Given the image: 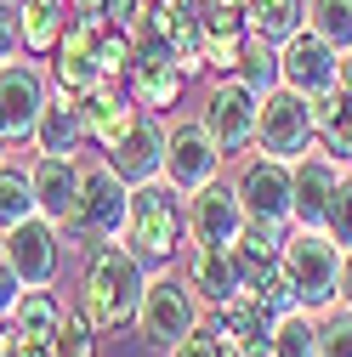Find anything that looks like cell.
<instances>
[{
	"instance_id": "1",
	"label": "cell",
	"mask_w": 352,
	"mask_h": 357,
	"mask_svg": "<svg viewBox=\"0 0 352 357\" xmlns=\"http://www.w3.org/2000/svg\"><path fill=\"white\" fill-rule=\"evenodd\" d=\"M142 289H148V261L125 238H108V244H97L91 255L80 261V301H74V312L103 340H114L125 329H137Z\"/></svg>"
},
{
	"instance_id": "2",
	"label": "cell",
	"mask_w": 352,
	"mask_h": 357,
	"mask_svg": "<svg viewBox=\"0 0 352 357\" xmlns=\"http://www.w3.org/2000/svg\"><path fill=\"white\" fill-rule=\"evenodd\" d=\"M125 244L137 250L148 266H176L188 250V193L159 182L131 188V215H125Z\"/></svg>"
},
{
	"instance_id": "3",
	"label": "cell",
	"mask_w": 352,
	"mask_h": 357,
	"mask_svg": "<svg viewBox=\"0 0 352 357\" xmlns=\"http://www.w3.org/2000/svg\"><path fill=\"white\" fill-rule=\"evenodd\" d=\"M125 215H131V182L97 153L80 165V204H74V221L63 227L68 250L85 261L97 244L108 238H125Z\"/></svg>"
},
{
	"instance_id": "4",
	"label": "cell",
	"mask_w": 352,
	"mask_h": 357,
	"mask_svg": "<svg viewBox=\"0 0 352 357\" xmlns=\"http://www.w3.org/2000/svg\"><path fill=\"white\" fill-rule=\"evenodd\" d=\"M341 255L346 250L324 227H301V221H290V233L279 244V261H284V278L295 289V306L330 312L341 301Z\"/></svg>"
},
{
	"instance_id": "5",
	"label": "cell",
	"mask_w": 352,
	"mask_h": 357,
	"mask_svg": "<svg viewBox=\"0 0 352 357\" xmlns=\"http://www.w3.org/2000/svg\"><path fill=\"white\" fill-rule=\"evenodd\" d=\"M199 306H205V301L188 289L182 273L154 266V273H148V289H142V306H137V335H142V346L170 351L176 340L199 324Z\"/></svg>"
},
{
	"instance_id": "6",
	"label": "cell",
	"mask_w": 352,
	"mask_h": 357,
	"mask_svg": "<svg viewBox=\"0 0 352 357\" xmlns=\"http://www.w3.org/2000/svg\"><path fill=\"white\" fill-rule=\"evenodd\" d=\"M199 125L216 137V148L228 159H244L256 148V137H261V91H250L239 74H222L210 85V97H205Z\"/></svg>"
},
{
	"instance_id": "7",
	"label": "cell",
	"mask_w": 352,
	"mask_h": 357,
	"mask_svg": "<svg viewBox=\"0 0 352 357\" xmlns=\"http://www.w3.org/2000/svg\"><path fill=\"white\" fill-rule=\"evenodd\" d=\"M52 97V74L40 57H12L0 63V137L6 142H34V119Z\"/></svg>"
},
{
	"instance_id": "8",
	"label": "cell",
	"mask_w": 352,
	"mask_h": 357,
	"mask_svg": "<svg viewBox=\"0 0 352 357\" xmlns=\"http://www.w3.org/2000/svg\"><path fill=\"white\" fill-rule=\"evenodd\" d=\"M0 255L17 266V278H23L29 289H40V284H57V278H63L68 238H63V227H57V221L29 215V221H17V227H6V233H0Z\"/></svg>"
},
{
	"instance_id": "9",
	"label": "cell",
	"mask_w": 352,
	"mask_h": 357,
	"mask_svg": "<svg viewBox=\"0 0 352 357\" xmlns=\"http://www.w3.org/2000/svg\"><path fill=\"white\" fill-rule=\"evenodd\" d=\"M233 188H239V199H244V215H250V221H284V227L295 221V182H290V159L250 148V153H244V165H239V176H233Z\"/></svg>"
},
{
	"instance_id": "10",
	"label": "cell",
	"mask_w": 352,
	"mask_h": 357,
	"mask_svg": "<svg viewBox=\"0 0 352 357\" xmlns=\"http://www.w3.org/2000/svg\"><path fill=\"white\" fill-rule=\"evenodd\" d=\"M228 165V153L216 148V137L199 125V119H170L165 125V182L182 188V193H199L205 182H216Z\"/></svg>"
},
{
	"instance_id": "11",
	"label": "cell",
	"mask_w": 352,
	"mask_h": 357,
	"mask_svg": "<svg viewBox=\"0 0 352 357\" xmlns=\"http://www.w3.org/2000/svg\"><path fill=\"white\" fill-rule=\"evenodd\" d=\"M261 153H279V159H295L313 148V102L290 85H273L261 91V137H256Z\"/></svg>"
},
{
	"instance_id": "12",
	"label": "cell",
	"mask_w": 352,
	"mask_h": 357,
	"mask_svg": "<svg viewBox=\"0 0 352 357\" xmlns=\"http://www.w3.org/2000/svg\"><path fill=\"white\" fill-rule=\"evenodd\" d=\"M279 85H290V91H301V97L330 91V85H341V52L330 46L324 34L295 29L279 46Z\"/></svg>"
},
{
	"instance_id": "13",
	"label": "cell",
	"mask_w": 352,
	"mask_h": 357,
	"mask_svg": "<svg viewBox=\"0 0 352 357\" xmlns=\"http://www.w3.org/2000/svg\"><path fill=\"white\" fill-rule=\"evenodd\" d=\"M244 199H239V188L228 182V176H216V182H205L199 193H188V238L193 244H239V233H244Z\"/></svg>"
},
{
	"instance_id": "14",
	"label": "cell",
	"mask_w": 352,
	"mask_h": 357,
	"mask_svg": "<svg viewBox=\"0 0 352 357\" xmlns=\"http://www.w3.org/2000/svg\"><path fill=\"white\" fill-rule=\"evenodd\" d=\"M182 85H188V74L176 68L170 46H137V63H131V74H125V91H131V102H137L142 114L170 119V108L182 102Z\"/></svg>"
},
{
	"instance_id": "15",
	"label": "cell",
	"mask_w": 352,
	"mask_h": 357,
	"mask_svg": "<svg viewBox=\"0 0 352 357\" xmlns=\"http://www.w3.org/2000/svg\"><path fill=\"white\" fill-rule=\"evenodd\" d=\"M80 153H34L29 165V182H34V215L68 227L74 221V204H80Z\"/></svg>"
},
{
	"instance_id": "16",
	"label": "cell",
	"mask_w": 352,
	"mask_h": 357,
	"mask_svg": "<svg viewBox=\"0 0 352 357\" xmlns=\"http://www.w3.org/2000/svg\"><path fill=\"white\" fill-rule=\"evenodd\" d=\"M341 159H330L318 142L290 159V182H295V221L301 227H324V210L335 199V182H341Z\"/></svg>"
},
{
	"instance_id": "17",
	"label": "cell",
	"mask_w": 352,
	"mask_h": 357,
	"mask_svg": "<svg viewBox=\"0 0 352 357\" xmlns=\"http://www.w3.org/2000/svg\"><path fill=\"white\" fill-rule=\"evenodd\" d=\"M103 159L125 176L131 188H137V182H159V176H165V119L159 114H137V125H131Z\"/></svg>"
},
{
	"instance_id": "18",
	"label": "cell",
	"mask_w": 352,
	"mask_h": 357,
	"mask_svg": "<svg viewBox=\"0 0 352 357\" xmlns=\"http://www.w3.org/2000/svg\"><path fill=\"white\" fill-rule=\"evenodd\" d=\"M80 114H85V148H97V153H108L131 125H137V102H131V91H125V79H103L91 97H80Z\"/></svg>"
},
{
	"instance_id": "19",
	"label": "cell",
	"mask_w": 352,
	"mask_h": 357,
	"mask_svg": "<svg viewBox=\"0 0 352 357\" xmlns=\"http://www.w3.org/2000/svg\"><path fill=\"white\" fill-rule=\"evenodd\" d=\"M182 278H188V289H193L205 306H222V301L239 289V261H233L228 244H193V238H188V250H182Z\"/></svg>"
},
{
	"instance_id": "20",
	"label": "cell",
	"mask_w": 352,
	"mask_h": 357,
	"mask_svg": "<svg viewBox=\"0 0 352 357\" xmlns=\"http://www.w3.org/2000/svg\"><path fill=\"white\" fill-rule=\"evenodd\" d=\"M307 102H313V142L330 159L352 165V85H330V91L307 97Z\"/></svg>"
},
{
	"instance_id": "21",
	"label": "cell",
	"mask_w": 352,
	"mask_h": 357,
	"mask_svg": "<svg viewBox=\"0 0 352 357\" xmlns=\"http://www.w3.org/2000/svg\"><path fill=\"white\" fill-rule=\"evenodd\" d=\"M85 148V114H80V97L68 91H52L46 108L34 119V153H80Z\"/></svg>"
},
{
	"instance_id": "22",
	"label": "cell",
	"mask_w": 352,
	"mask_h": 357,
	"mask_svg": "<svg viewBox=\"0 0 352 357\" xmlns=\"http://www.w3.org/2000/svg\"><path fill=\"white\" fill-rule=\"evenodd\" d=\"M17 23H23V57L46 63L68 29V6L63 0H17Z\"/></svg>"
},
{
	"instance_id": "23",
	"label": "cell",
	"mask_w": 352,
	"mask_h": 357,
	"mask_svg": "<svg viewBox=\"0 0 352 357\" xmlns=\"http://www.w3.org/2000/svg\"><path fill=\"white\" fill-rule=\"evenodd\" d=\"M63 318H68V306L52 295V284H40V289H23V295H17V306H12L6 324H12L17 335H34V340H57Z\"/></svg>"
},
{
	"instance_id": "24",
	"label": "cell",
	"mask_w": 352,
	"mask_h": 357,
	"mask_svg": "<svg viewBox=\"0 0 352 357\" xmlns=\"http://www.w3.org/2000/svg\"><path fill=\"white\" fill-rule=\"evenodd\" d=\"M210 312H216V324H222V335H233L239 346H250V340H267V335H273V324H279V318H273V312L261 306L250 289H233L222 306H210Z\"/></svg>"
},
{
	"instance_id": "25",
	"label": "cell",
	"mask_w": 352,
	"mask_h": 357,
	"mask_svg": "<svg viewBox=\"0 0 352 357\" xmlns=\"http://www.w3.org/2000/svg\"><path fill=\"white\" fill-rule=\"evenodd\" d=\"M244 29L284 46L295 29H307V0H244Z\"/></svg>"
},
{
	"instance_id": "26",
	"label": "cell",
	"mask_w": 352,
	"mask_h": 357,
	"mask_svg": "<svg viewBox=\"0 0 352 357\" xmlns=\"http://www.w3.org/2000/svg\"><path fill=\"white\" fill-rule=\"evenodd\" d=\"M267 346H273V357H318V312H307V306L284 312L267 335Z\"/></svg>"
},
{
	"instance_id": "27",
	"label": "cell",
	"mask_w": 352,
	"mask_h": 357,
	"mask_svg": "<svg viewBox=\"0 0 352 357\" xmlns=\"http://www.w3.org/2000/svg\"><path fill=\"white\" fill-rule=\"evenodd\" d=\"M34 215V182H29V165H0V233L17 227V221Z\"/></svg>"
},
{
	"instance_id": "28",
	"label": "cell",
	"mask_w": 352,
	"mask_h": 357,
	"mask_svg": "<svg viewBox=\"0 0 352 357\" xmlns=\"http://www.w3.org/2000/svg\"><path fill=\"white\" fill-rule=\"evenodd\" d=\"M91 57H97L103 79H125V74H131V63H137V40H131V29H119V23H103V29H97Z\"/></svg>"
},
{
	"instance_id": "29",
	"label": "cell",
	"mask_w": 352,
	"mask_h": 357,
	"mask_svg": "<svg viewBox=\"0 0 352 357\" xmlns=\"http://www.w3.org/2000/svg\"><path fill=\"white\" fill-rule=\"evenodd\" d=\"M239 79L250 91H273L279 85V46L261 34H244V57H239Z\"/></svg>"
},
{
	"instance_id": "30",
	"label": "cell",
	"mask_w": 352,
	"mask_h": 357,
	"mask_svg": "<svg viewBox=\"0 0 352 357\" xmlns=\"http://www.w3.org/2000/svg\"><path fill=\"white\" fill-rule=\"evenodd\" d=\"M307 29L324 34L335 52L352 46V0H307Z\"/></svg>"
},
{
	"instance_id": "31",
	"label": "cell",
	"mask_w": 352,
	"mask_h": 357,
	"mask_svg": "<svg viewBox=\"0 0 352 357\" xmlns=\"http://www.w3.org/2000/svg\"><path fill=\"white\" fill-rule=\"evenodd\" d=\"M318 357H352V306L318 312Z\"/></svg>"
},
{
	"instance_id": "32",
	"label": "cell",
	"mask_w": 352,
	"mask_h": 357,
	"mask_svg": "<svg viewBox=\"0 0 352 357\" xmlns=\"http://www.w3.org/2000/svg\"><path fill=\"white\" fill-rule=\"evenodd\" d=\"M97 346H103V335L68 306V318H63V329H57V340H52V357H97Z\"/></svg>"
},
{
	"instance_id": "33",
	"label": "cell",
	"mask_w": 352,
	"mask_h": 357,
	"mask_svg": "<svg viewBox=\"0 0 352 357\" xmlns=\"http://www.w3.org/2000/svg\"><path fill=\"white\" fill-rule=\"evenodd\" d=\"M324 233H330L341 250H352V165L341 170V182H335V199H330V210H324Z\"/></svg>"
},
{
	"instance_id": "34",
	"label": "cell",
	"mask_w": 352,
	"mask_h": 357,
	"mask_svg": "<svg viewBox=\"0 0 352 357\" xmlns=\"http://www.w3.org/2000/svg\"><path fill=\"white\" fill-rule=\"evenodd\" d=\"M222 340H228L222 324H216V318H199V324H193L182 340H176L165 357H216V351H222Z\"/></svg>"
},
{
	"instance_id": "35",
	"label": "cell",
	"mask_w": 352,
	"mask_h": 357,
	"mask_svg": "<svg viewBox=\"0 0 352 357\" xmlns=\"http://www.w3.org/2000/svg\"><path fill=\"white\" fill-rule=\"evenodd\" d=\"M244 34H250V29H244ZM244 34H210V40H205V63H210V74H239Z\"/></svg>"
},
{
	"instance_id": "36",
	"label": "cell",
	"mask_w": 352,
	"mask_h": 357,
	"mask_svg": "<svg viewBox=\"0 0 352 357\" xmlns=\"http://www.w3.org/2000/svg\"><path fill=\"white\" fill-rule=\"evenodd\" d=\"M23 57V23H17V0H0V63Z\"/></svg>"
},
{
	"instance_id": "37",
	"label": "cell",
	"mask_w": 352,
	"mask_h": 357,
	"mask_svg": "<svg viewBox=\"0 0 352 357\" xmlns=\"http://www.w3.org/2000/svg\"><path fill=\"white\" fill-rule=\"evenodd\" d=\"M23 289H29V284L17 278V266H12L6 255H0V324L12 318V306H17V295H23Z\"/></svg>"
},
{
	"instance_id": "38",
	"label": "cell",
	"mask_w": 352,
	"mask_h": 357,
	"mask_svg": "<svg viewBox=\"0 0 352 357\" xmlns=\"http://www.w3.org/2000/svg\"><path fill=\"white\" fill-rule=\"evenodd\" d=\"M68 6V17H80V23H108V0H63Z\"/></svg>"
},
{
	"instance_id": "39",
	"label": "cell",
	"mask_w": 352,
	"mask_h": 357,
	"mask_svg": "<svg viewBox=\"0 0 352 357\" xmlns=\"http://www.w3.org/2000/svg\"><path fill=\"white\" fill-rule=\"evenodd\" d=\"M341 306H352V250L341 255Z\"/></svg>"
},
{
	"instance_id": "40",
	"label": "cell",
	"mask_w": 352,
	"mask_h": 357,
	"mask_svg": "<svg viewBox=\"0 0 352 357\" xmlns=\"http://www.w3.org/2000/svg\"><path fill=\"white\" fill-rule=\"evenodd\" d=\"M244 357H273V346H267V340H250V346H244Z\"/></svg>"
},
{
	"instance_id": "41",
	"label": "cell",
	"mask_w": 352,
	"mask_h": 357,
	"mask_svg": "<svg viewBox=\"0 0 352 357\" xmlns=\"http://www.w3.org/2000/svg\"><path fill=\"white\" fill-rule=\"evenodd\" d=\"M216 357H244V346H239V340L228 335V340H222V351H216Z\"/></svg>"
},
{
	"instance_id": "42",
	"label": "cell",
	"mask_w": 352,
	"mask_h": 357,
	"mask_svg": "<svg viewBox=\"0 0 352 357\" xmlns=\"http://www.w3.org/2000/svg\"><path fill=\"white\" fill-rule=\"evenodd\" d=\"M341 85H352V46L341 52Z\"/></svg>"
},
{
	"instance_id": "43",
	"label": "cell",
	"mask_w": 352,
	"mask_h": 357,
	"mask_svg": "<svg viewBox=\"0 0 352 357\" xmlns=\"http://www.w3.org/2000/svg\"><path fill=\"white\" fill-rule=\"evenodd\" d=\"M0 357H12V324H0Z\"/></svg>"
},
{
	"instance_id": "44",
	"label": "cell",
	"mask_w": 352,
	"mask_h": 357,
	"mask_svg": "<svg viewBox=\"0 0 352 357\" xmlns=\"http://www.w3.org/2000/svg\"><path fill=\"white\" fill-rule=\"evenodd\" d=\"M6 148H12V142H6V137H0V165H6Z\"/></svg>"
}]
</instances>
